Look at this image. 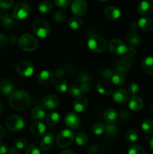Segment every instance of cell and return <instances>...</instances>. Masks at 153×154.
Wrapping results in <instances>:
<instances>
[{
	"label": "cell",
	"mask_w": 153,
	"mask_h": 154,
	"mask_svg": "<svg viewBox=\"0 0 153 154\" xmlns=\"http://www.w3.org/2000/svg\"><path fill=\"white\" fill-rule=\"evenodd\" d=\"M66 18V14L63 11H57L54 13L53 19L58 23H61L64 21Z\"/></svg>",
	"instance_id": "40"
},
{
	"label": "cell",
	"mask_w": 153,
	"mask_h": 154,
	"mask_svg": "<svg viewBox=\"0 0 153 154\" xmlns=\"http://www.w3.org/2000/svg\"><path fill=\"white\" fill-rule=\"evenodd\" d=\"M83 23V20L78 17H72L68 20V26L71 29H77Z\"/></svg>",
	"instance_id": "27"
},
{
	"label": "cell",
	"mask_w": 153,
	"mask_h": 154,
	"mask_svg": "<svg viewBox=\"0 0 153 154\" xmlns=\"http://www.w3.org/2000/svg\"><path fill=\"white\" fill-rule=\"evenodd\" d=\"M108 49L110 52L116 56L123 55L126 53L127 46L119 39H112L108 44Z\"/></svg>",
	"instance_id": "8"
},
{
	"label": "cell",
	"mask_w": 153,
	"mask_h": 154,
	"mask_svg": "<svg viewBox=\"0 0 153 154\" xmlns=\"http://www.w3.org/2000/svg\"><path fill=\"white\" fill-rule=\"evenodd\" d=\"M87 45L90 51L95 54H101L106 51L107 43L106 39L99 35H92L88 37Z\"/></svg>",
	"instance_id": "2"
},
{
	"label": "cell",
	"mask_w": 153,
	"mask_h": 154,
	"mask_svg": "<svg viewBox=\"0 0 153 154\" xmlns=\"http://www.w3.org/2000/svg\"><path fill=\"white\" fill-rule=\"evenodd\" d=\"M78 78H79V81H80L82 84H88V83H89L90 81H92V76L88 73V72H81V73L80 74Z\"/></svg>",
	"instance_id": "41"
},
{
	"label": "cell",
	"mask_w": 153,
	"mask_h": 154,
	"mask_svg": "<svg viewBox=\"0 0 153 154\" xmlns=\"http://www.w3.org/2000/svg\"><path fill=\"white\" fill-rule=\"evenodd\" d=\"M8 147L5 144L0 142V154H7Z\"/></svg>",
	"instance_id": "55"
},
{
	"label": "cell",
	"mask_w": 153,
	"mask_h": 154,
	"mask_svg": "<svg viewBox=\"0 0 153 154\" xmlns=\"http://www.w3.org/2000/svg\"><path fill=\"white\" fill-rule=\"evenodd\" d=\"M134 65L133 59L128 57H124L120 59L116 64L115 68L117 72L120 73H128L132 69Z\"/></svg>",
	"instance_id": "9"
},
{
	"label": "cell",
	"mask_w": 153,
	"mask_h": 154,
	"mask_svg": "<svg viewBox=\"0 0 153 154\" xmlns=\"http://www.w3.org/2000/svg\"><path fill=\"white\" fill-rule=\"evenodd\" d=\"M38 11L42 14H49L52 9V3L48 1L40 2L38 6Z\"/></svg>",
	"instance_id": "32"
},
{
	"label": "cell",
	"mask_w": 153,
	"mask_h": 154,
	"mask_svg": "<svg viewBox=\"0 0 153 154\" xmlns=\"http://www.w3.org/2000/svg\"><path fill=\"white\" fill-rule=\"evenodd\" d=\"M98 150V149L97 146L94 145V144H92V145H91L88 147V152L91 154L97 153Z\"/></svg>",
	"instance_id": "56"
},
{
	"label": "cell",
	"mask_w": 153,
	"mask_h": 154,
	"mask_svg": "<svg viewBox=\"0 0 153 154\" xmlns=\"http://www.w3.org/2000/svg\"><path fill=\"white\" fill-rule=\"evenodd\" d=\"M139 133L137 131L134 129H130L127 131L125 135V139L128 142L134 143L137 141Z\"/></svg>",
	"instance_id": "33"
},
{
	"label": "cell",
	"mask_w": 153,
	"mask_h": 154,
	"mask_svg": "<svg viewBox=\"0 0 153 154\" xmlns=\"http://www.w3.org/2000/svg\"><path fill=\"white\" fill-rule=\"evenodd\" d=\"M128 93L131 94L132 96H136L140 90V87L136 83H130L128 87Z\"/></svg>",
	"instance_id": "43"
},
{
	"label": "cell",
	"mask_w": 153,
	"mask_h": 154,
	"mask_svg": "<svg viewBox=\"0 0 153 154\" xmlns=\"http://www.w3.org/2000/svg\"><path fill=\"white\" fill-rule=\"evenodd\" d=\"M104 118L105 121H106L107 123H112L118 118V113L116 110L112 109V108H110V109L106 110L104 111Z\"/></svg>",
	"instance_id": "26"
},
{
	"label": "cell",
	"mask_w": 153,
	"mask_h": 154,
	"mask_svg": "<svg viewBox=\"0 0 153 154\" xmlns=\"http://www.w3.org/2000/svg\"><path fill=\"white\" fill-rule=\"evenodd\" d=\"M54 141V135L52 133H47L40 141V149L44 151L50 150Z\"/></svg>",
	"instance_id": "22"
},
{
	"label": "cell",
	"mask_w": 153,
	"mask_h": 154,
	"mask_svg": "<svg viewBox=\"0 0 153 154\" xmlns=\"http://www.w3.org/2000/svg\"><path fill=\"white\" fill-rule=\"evenodd\" d=\"M59 114L57 112H50L46 115V122L49 126H55L59 121Z\"/></svg>",
	"instance_id": "30"
},
{
	"label": "cell",
	"mask_w": 153,
	"mask_h": 154,
	"mask_svg": "<svg viewBox=\"0 0 153 154\" xmlns=\"http://www.w3.org/2000/svg\"><path fill=\"white\" fill-rule=\"evenodd\" d=\"M4 135H5V131L4 129L2 126H0V142H1L2 140L4 138Z\"/></svg>",
	"instance_id": "58"
},
{
	"label": "cell",
	"mask_w": 153,
	"mask_h": 154,
	"mask_svg": "<svg viewBox=\"0 0 153 154\" xmlns=\"http://www.w3.org/2000/svg\"><path fill=\"white\" fill-rule=\"evenodd\" d=\"M9 17L8 13L7 12V11L4 10V9H2L0 10V19L2 20V21L5 20L6 19Z\"/></svg>",
	"instance_id": "54"
},
{
	"label": "cell",
	"mask_w": 153,
	"mask_h": 154,
	"mask_svg": "<svg viewBox=\"0 0 153 154\" xmlns=\"http://www.w3.org/2000/svg\"><path fill=\"white\" fill-rule=\"evenodd\" d=\"M111 82L112 84L116 86H122L125 82V77L124 74L120 72H116L114 73L113 76L111 78Z\"/></svg>",
	"instance_id": "31"
},
{
	"label": "cell",
	"mask_w": 153,
	"mask_h": 154,
	"mask_svg": "<svg viewBox=\"0 0 153 154\" xmlns=\"http://www.w3.org/2000/svg\"><path fill=\"white\" fill-rule=\"evenodd\" d=\"M114 73L111 69H106L104 70L101 73V77L105 80H110L112 78Z\"/></svg>",
	"instance_id": "48"
},
{
	"label": "cell",
	"mask_w": 153,
	"mask_h": 154,
	"mask_svg": "<svg viewBox=\"0 0 153 154\" xmlns=\"http://www.w3.org/2000/svg\"><path fill=\"white\" fill-rule=\"evenodd\" d=\"M128 154H146V151L143 147L134 144L129 147Z\"/></svg>",
	"instance_id": "38"
},
{
	"label": "cell",
	"mask_w": 153,
	"mask_h": 154,
	"mask_svg": "<svg viewBox=\"0 0 153 154\" xmlns=\"http://www.w3.org/2000/svg\"><path fill=\"white\" fill-rule=\"evenodd\" d=\"M33 32L36 36L40 38H45L50 32V27L49 23L44 19L35 20L32 25Z\"/></svg>",
	"instance_id": "4"
},
{
	"label": "cell",
	"mask_w": 153,
	"mask_h": 154,
	"mask_svg": "<svg viewBox=\"0 0 153 154\" xmlns=\"http://www.w3.org/2000/svg\"><path fill=\"white\" fill-rule=\"evenodd\" d=\"M126 39H127V42L129 45L131 47L136 46V45H140V38L138 35V34L134 32H130L128 34L127 37H126Z\"/></svg>",
	"instance_id": "28"
},
{
	"label": "cell",
	"mask_w": 153,
	"mask_h": 154,
	"mask_svg": "<svg viewBox=\"0 0 153 154\" xmlns=\"http://www.w3.org/2000/svg\"><path fill=\"white\" fill-rule=\"evenodd\" d=\"M5 126L8 129L12 132H16L23 129L25 122L23 119L18 115H10L6 119Z\"/></svg>",
	"instance_id": "6"
},
{
	"label": "cell",
	"mask_w": 153,
	"mask_h": 154,
	"mask_svg": "<svg viewBox=\"0 0 153 154\" xmlns=\"http://www.w3.org/2000/svg\"><path fill=\"white\" fill-rule=\"evenodd\" d=\"M2 24L4 27H7V28H10L12 27L15 24L14 20L12 18L8 17V19H6L5 20L2 21Z\"/></svg>",
	"instance_id": "51"
},
{
	"label": "cell",
	"mask_w": 153,
	"mask_h": 154,
	"mask_svg": "<svg viewBox=\"0 0 153 154\" xmlns=\"http://www.w3.org/2000/svg\"><path fill=\"white\" fill-rule=\"evenodd\" d=\"M64 123L71 129H76L80 126V118L74 112H69L64 117Z\"/></svg>",
	"instance_id": "14"
},
{
	"label": "cell",
	"mask_w": 153,
	"mask_h": 154,
	"mask_svg": "<svg viewBox=\"0 0 153 154\" xmlns=\"http://www.w3.org/2000/svg\"><path fill=\"white\" fill-rule=\"evenodd\" d=\"M32 116L33 119L39 121L45 117V111L41 107L36 106L32 111Z\"/></svg>",
	"instance_id": "29"
},
{
	"label": "cell",
	"mask_w": 153,
	"mask_h": 154,
	"mask_svg": "<svg viewBox=\"0 0 153 154\" xmlns=\"http://www.w3.org/2000/svg\"><path fill=\"white\" fill-rule=\"evenodd\" d=\"M74 141L76 144L79 146H83L87 144L88 142V137L85 133L82 132H79L76 134L74 137Z\"/></svg>",
	"instance_id": "37"
},
{
	"label": "cell",
	"mask_w": 153,
	"mask_h": 154,
	"mask_svg": "<svg viewBox=\"0 0 153 154\" xmlns=\"http://www.w3.org/2000/svg\"><path fill=\"white\" fill-rule=\"evenodd\" d=\"M68 93L72 97H75L76 99L78 96H81V92L80 90V88L75 85H71L70 87H68Z\"/></svg>",
	"instance_id": "42"
},
{
	"label": "cell",
	"mask_w": 153,
	"mask_h": 154,
	"mask_svg": "<svg viewBox=\"0 0 153 154\" xmlns=\"http://www.w3.org/2000/svg\"><path fill=\"white\" fill-rule=\"evenodd\" d=\"M126 54L128 55V57L132 58L133 57H134L136 54V50L135 49L134 47H129V48H127V50H126Z\"/></svg>",
	"instance_id": "50"
},
{
	"label": "cell",
	"mask_w": 153,
	"mask_h": 154,
	"mask_svg": "<svg viewBox=\"0 0 153 154\" xmlns=\"http://www.w3.org/2000/svg\"><path fill=\"white\" fill-rule=\"evenodd\" d=\"M130 29H131L134 30V29H136V28H137L138 25H137V23H132L130 25Z\"/></svg>",
	"instance_id": "61"
},
{
	"label": "cell",
	"mask_w": 153,
	"mask_h": 154,
	"mask_svg": "<svg viewBox=\"0 0 153 154\" xmlns=\"http://www.w3.org/2000/svg\"><path fill=\"white\" fill-rule=\"evenodd\" d=\"M26 154H40V149L34 144H31L27 147Z\"/></svg>",
	"instance_id": "45"
},
{
	"label": "cell",
	"mask_w": 153,
	"mask_h": 154,
	"mask_svg": "<svg viewBox=\"0 0 153 154\" xmlns=\"http://www.w3.org/2000/svg\"><path fill=\"white\" fill-rule=\"evenodd\" d=\"M97 90L99 93L104 96H109L112 93L113 91V86L111 81L109 80L102 79L98 83Z\"/></svg>",
	"instance_id": "15"
},
{
	"label": "cell",
	"mask_w": 153,
	"mask_h": 154,
	"mask_svg": "<svg viewBox=\"0 0 153 154\" xmlns=\"http://www.w3.org/2000/svg\"><path fill=\"white\" fill-rule=\"evenodd\" d=\"M143 101L137 96H132L128 99V107L131 111H140L143 108Z\"/></svg>",
	"instance_id": "20"
},
{
	"label": "cell",
	"mask_w": 153,
	"mask_h": 154,
	"mask_svg": "<svg viewBox=\"0 0 153 154\" xmlns=\"http://www.w3.org/2000/svg\"><path fill=\"white\" fill-rule=\"evenodd\" d=\"M116 126L113 123H108L105 126V134L107 135L109 138H114L117 134Z\"/></svg>",
	"instance_id": "35"
},
{
	"label": "cell",
	"mask_w": 153,
	"mask_h": 154,
	"mask_svg": "<svg viewBox=\"0 0 153 154\" xmlns=\"http://www.w3.org/2000/svg\"><path fill=\"white\" fill-rule=\"evenodd\" d=\"M104 14L110 20H116L121 17V11L116 6H109L104 9Z\"/></svg>",
	"instance_id": "17"
},
{
	"label": "cell",
	"mask_w": 153,
	"mask_h": 154,
	"mask_svg": "<svg viewBox=\"0 0 153 154\" xmlns=\"http://www.w3.org/2000/svg\"><path fill=\"white\" fill-rule=\"evenodd\" d=\"M9 105L13 109L16 111H23L30 105L31 99L28 93L23 90L15 91L9 96Z\"/></svg>",
	"instance_id": "1"
},
{
	"label": "cell",
	"mask_w": 153,
	"mask_h": 154,
	"mask_svg": "<svg viewBox=\"0 0 153 154\" xmlns=\"http://www.w3.org/2000/svg\"><path fill=\"white\" fill-rule=\"evenodd\" d=\"M9 154H19V150L15 147H10V149L9 150Z\"/></svg>",
	"instance_id": "59"
},
{
	"label": "cell",
	"mask_w": 153,
	"mask_h": 154,
	"mask_svg": "<svg viewBox=\"0 0 153 154\" xmlns=\"http://www.w3.org/2000/svg\"><path fill=\"white\" fill-rule=\"evenodd\" d=\"M142 69L146 74L153 75V57H147L142 60Z\"/></svg>",
	"instance_id": "25"
},
{
	"label": "cell",
	"mask_w": 153,
	"mask_h": 154,
	"mask_svg": "<svg viewBox=\"0 0 153 154\" xmlns=\"http://www.w3.org/2000/svg\"><path fill=\"white\" fill-rule=\"evenodd\" d=\"M30 130H31V133L32 134V135L35 137H40V135L44 133L45 130H46V126L42 122L35 121L31 126Z\"/></svg>",
	"instance_id": "23"
},
{
	"label": "cell",
	"mask_w": 153,
	"mask_h": 154,
	"mask_svg": "<svg viewBox=\"0 0 153 154\" xmlns=\"http://www.w3.org/2000/svg\"><path fill=\"white\" fill-rule=\"evenodd\" d=\"M14 87L8 78H3L0 81V91L4 95H11L14 93Z\"/></svg>",
	"instance_id": "21"
},
{
	"label": "cell",
	"mask_w": 153,
	"mask_h": 154,
	"mask_svg": "<svg viewBox=\"0 0 153 154\" xmlns=\"http://www.w3.org/2000/svg\"><path fill=\"white\" fill-rule=\"evenodd\" d=\"M54 4L56 6H58V8H66L70 4H71L70 0H56L54 1Z\"/></svg>",
	"instance_id": "47"
},
{
	"label": "cell",
	"mask_w": 153,
	"mask_h": 154,
	"mask_svg": "<svg viewBox=\"0 0 153 154\" xmlns=\"http://www.w3.org/2000/svg\"><path fill=\"white\" fill-rule=\"evenodd\" d=\"M16 69L18 74L21 76L25 77V78L32 75L34 70L33 65L30 62L26 61V60H22V61L20 62L16 65Z\"/></svg>",
	"instance_id": "10"
},
{
	"label": "cell",
	"mask_w": 153,
	"mask_h": 154,
	"mask_svg": "<svg viewBox=\"0 0 153 154\" xmlns=\"http://www.w3.org/2000/svg\"><path fill=\"white\" fill-rule=\"evenodd\" d=\"M149 111H150V112L152 113V114H153V103H152L151 105H150V106H149Z\"/></svg>",
	"instance_id": "63"
},
{
	"label": "cell",
	"mask_w": 153,
	"mask_h": 154,
	"mask_svg": "<svg viewBox=\"0 0 153 154\" xmlns=\"http://www.w3.org/2000/svg\"><path fill=\"white\" fill-rule=\"evenodd\" d=\"M2 105L1 102H0V114L2 113Z\"/></svg>",
	"instance_id": "64"
},
{
	"label": "cell",
	"mask_w": 153,
	"mask_h": 154,
	"mask_svg": "<svg viewBox=\"0 0 153 154\" xmlns=\"http://www.w3.org/2000/svg\"><path fill=\"white\" fill-rule=\"evenodd\" d=\"M88 99L83 96H80L74 99L73 102V108L76 112H82L88 106Z\"/></svg>",
	"instance_id": "18"
},
{
	"label": "cell",
	"mask_w": 153,
	"mask_h": 154,
	"mask_svg": "<svg viewBox=\"0 0 153 154\" xmlns=\"http://www.w3.org/2000/svg\"><path fill=\"white\" fill-rule=\"evenodd\" d=\"M21 49L26 52H32L38 48V41L35 38L30 34H23L18 40Z\"/></svg>",
	"instance_id": "5"
},
{
	"label": "cell",
	"mask_w": 153,
	"mask_h": 154,
	"mask_svg": "<svg viewBox=\"0 0 153 154\" xmlns=\"http://www.w3.org/2000/svg\"><path fill=\"white\" fill-rule=\"evenodd\" d=\"M14 1L13 0H0V7L4 10L9 9L13 6Z\"/></svg>",
	"instance_id": "46"
},
{
	"label": "cell",
	"mask_w": 153,
	"mask_h": 154,
	"mask_svg": "<svg viewBox=\"0 0 153 154\" xmlns=\"http://www.w3.org/2000/svg\"><path fill=\"white\" fill-rule=\"evenodd\" d=\"M30 6L26 2H20L15 6L12 13L13 18L16 20H23L28 16L30 13Z\"/></svg>",
	"instance_id": "7"
},
{
	"label": "cell",
	"mask_w": 153,
	"mask_h": 154,
	"mask_svg": "<svg viewBox=\"0 0 153 154\" xmlns=\"http://www.w3.org/2000/svg\"><path fill=\"white\" fill-rule=\"evenodd\" d=\"M128 114H129L128 112H126V111H121V113H120V117H121V119L122 120H126L128 119V117H129Z\"/></svg>",
	"instance_id": "57"
},
{
	"label": "cell",
	"mask_w": 153,
	"mask_h": 154,
	"mask_svg": "<svg viewBox=\"0 0 153 154\" xmlns=\"http://www.w3.org/2000/svg\"><path fill=\"white\" fill-rule=\"evenodd\" d=\"M55 88L56 90L60 93H64L68 90V82L64 79H58L55 82Z\"/></svg>",
	"instance_id": "34"
},
{
	"label": "cell",
	"mask_w": 153,
	"mask_h": 154,
	"mask_svg": "<svg viewBox=\"0 0 153 154\" xmlns=\"http://www.w3.org/2000/svg\"><path fill=\"white\" fill-rule=\"evenodd\" d=\"M79 88L81 93H86L90 90V86L88 84H82Z\"/></svg>",
	"instance_id": "52"
},
{
	"label": "cell",
	"mask_w": 153,
	"mask_h": 154,
	"mask_svg": "<svg viewBox=\"0 0 153 154\" xmlns=\"http://www.w3.org/2000/svg\"><path fill=\"white\" fill-rule=\"evenodd\" d=\"M138 13L142 16H146L153 12V1L141 2L137 7Z\"/></svg>",
	"instance_id": "19"
},
{
	"label": "cell",
	"mask_w": 153,
	"mask_h": 154,
	"mask_svg": "<svg viewBox=\"0 0 153 154\" xmlns=\"http://www.w3.org/2000/svg\"><path fill=\"white\" fill-rule=\"evenodd\" d=\"M112 100L117 104H123L129 99V93L124 89H118L112 93Z\"/></svg>",
	"instance_id": "16"
},
{
	"label": "cell",
	"mask_w": 153,
	"mask_h": 154,
	"mask_svg": "<svg viewBox=\"0 0 153 154\" xmlns=\"http://www.w3.org/2000/svg\"><path fill=\"white\" fill-rule=\"evenodd\" d=\"M149 145H150V148H151V150L153 151V135L150 138Z\"/></svg>",
	"instance_id": "62"
},
{
	"label": "cell",
	"mask_w": 153,
	"mask_h": 154,
	"mask_svg": "<svg viewBox=\"0 0 153 154\" xmlns=\"http://www.w3.org/2000/svg\"><path fill=\"white\" fill-rule=\"evenodd\" d=\"M138 27L143 32H150L153 29V20L149 17H142L138 20Z\"/></svg>",
	"instance_id": "24"
},
{
	"label": "cell",
	"mask_w": 153,
	"mask_h": 154,
	"mask_svg": "<svg viewBox=\"0 0 153 154\" xmlns=\"http://www.w3.org/2000/svg\"><path fill=\"white\" fill-rule=\"evenodd\" d=\"M92 132L94 135H100L105 132V126L101 123H97L93 125Z\"/></svg>",
	"instance_id": "39"
},
{
	"label": "cell",
	"mask_w": 153,
	"mask_h": 154,
	"mask_svg": "<svg viewBox=\"0 0 153 154\" xmlns=\"http://www.w3.org/2000/svg\"><path fill=\"white\" fill-rule=\"evenodd\" d=\"M70 10L76 16H83L87 11L86 2L83 0H74L70 4Z\"/></svg>",
	"instance_id": "12"
},
{
	"label": "cell",
	"mask_w": 153,
	"mask_h": 154,
	"mask_svg": "<svg viewBox=\"0 0 153 154\" xmlns=\"http://www.w3.org/2000/svg\"><path fill=\"white\" fill-rule=\"evenodd\" d=\"M59 104L60 100L56 95H47L42 99V105L44 108L47 110L56 109L58 107Z\"/></svg>",
	"instance_id": "13"
},
{
	"label": "cell",
	"mask_w": 153,
	"mask_h": 154,
	"mask_svg": "<svg viewBox=\"0 0 153 154\" xmlns=\"http://www.w3.org/2000/svg\"><path fill=\"white\" fill-rule=\"evenodd\" d=\"M38 80L40 85L44 87L51 86L55 81V75L49 70H44L39 73Z\"/></svg>",
	"instance_id": "11"
},
{
	"label": "cell",
	"mask_w": 153,
	"mask_h": 154,
	"mask_svg": "<svg viewBox=\"0 0 153 154\" xmlns=\"http://www.w3.org/2000/svg\"><path fill=\"white\" fill-rule=\"evenodd\" d=\"M64 71L62 69H57L55 71V72H54V75H55V77H56V78H58V79H61V78H63V76L64 75Z\"/></svg>",
	"instance_id": "53"
},
{
	"label": "cell",
	"mask_w": 153,
	"mask_h": 154,
	"mask_svg": "<svg viewBox=\"0 0 153 154\" xmlns=\"http://www.w3.org/2000/svg\"><path fill=\"white\" fill-rule=\"evenodd\" d=\"M8 45V38L3 33H0V49H3Z\"/></svg>",
	"instance_id": "49"
},
{
	"label": "cell",
	"mask_w": 153,
	"mask_h": 154,
	"mask_svg": "<svg viewBox=\"0 0 153 154\" xmlns=\"http://www.w3.org/2000/svg\"><path fill=\"white\" fill-rule=\"evenodd\" d=\"M28 144V141L26 139L23 138H19L15 141V146L18 150H21L26 147Z\"/></svg>",
	"instance_id": "44"
},
{
	"label": "cell",
	"mask_w": 153,
	"mask_h": 154,
	"mask_svg": "<svg viewBox=\"0 0 153 154\" xmlns=\"http://www.w3.org/2000/svg\"><path fill=\"white\" fill-rule=\"evenodd\" d=\"M74 137L75 135L73 131L68 129H63L57 135L56 142L60 148H66L73 143Z\"/></svg>",
	"instance_id": "3"
},
{
	"label": "cell",
	"mask_w": 153,
	"mask_h": 154,
	"mask_svg": "<svg viewBox=\"0 0 153 154\" xmlns=\"http://www.w3.org/2000/svg\"><path fill=\"white\" fill-rule=\"evenodd\" d=\"M60 154H74L73 152V150H70V149H66V150H62Z\"/></svg>",
	"instance_id": "60"
},
{
	"label": "cell",
	"mask_w": 153,
	"mask_h": 154,
	"mask_svg": "<svg viewBox=\"0 0 153 154\" xmlns=\"http://www.w3.org/2000/svg\"><path fill=\"white\" fill-rule=\"evenodd\" d=\"M142 130L146 134H152L153 132V121L150 119L145 120L141 125Z\"/></svg>",
	"instance_id": "36"
}]
</instances>
